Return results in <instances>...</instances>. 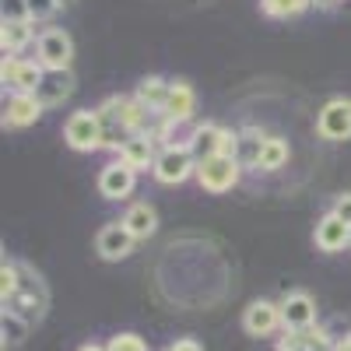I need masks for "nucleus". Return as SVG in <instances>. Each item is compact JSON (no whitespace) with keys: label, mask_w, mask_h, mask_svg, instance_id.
Segmentation results:
<instances>
[{"label":"nucleus","mask_w":351,"mask_h":351,"mask_svg":"<svg viewBox=\"0 0 351 351\" xmlns=\"http://www.w3.org/2000/svg\"><path fill=\"white\" fill-rule=\"evenodd\" d=\"M71 53H74V46H71V36L64 32V28H46V32L39 36V60H43V67L67 71Z\"/></svg>","instance_id":"obj_3"},{"label":"nucleus","mask_w":351,"mask_h":351,"mask_svg":"<svg viewBox=\"0 0 351 351\" xmlns=\"http://www.w3.org/2000/svg\"><path fill=\"white\" fill-rule=\"evenodd\" d=\"M32 11H28V0H4V21H28Z\"/></svg>","instance_id":"obj_24"},{"label":"nucleus","mask_w":351,"mask_h":351,"mask_svg":"<svg viewBox=\"0 0 351 351\" xmlns=\"http://www.w3.org/2000/svg\"><path fill=\"white\" fill-rule=\"evenodd\" d=\"M28 39H32V28H28V21H4V32H0L4 53H18Z\"/></svg>","instance_id":"obj_19"},{"label":"nucleus","mask_w":351,"mask_h":351,"mask_svg":"<svg viewBox=\"0 0 351 351\" xmlns=\"http://www.w3.org/2000/svg\"><path fill=\"white\" fill-rule=\"evenodd\" d=\"M165 120L169 123H183V120H190V112H193V92H190V84H183V81H176L172 88H169V99H165Z\"/></svg>","instance_id":"obj_13"},{"label":"nucleus","mask_w":351,"mask_h":351,"mask_svg":"<svg viewBox=\"0 0 351 351\" xmlns=\"http://www.w3.org/2000/svg\"><path fill=\"white\" fill-rule=\"evenodd\" d=\"M169 88H172V84H165L162 77H144L141 88H137V99H141V106H158V109H165Z\"/></svg>","instance_id":"obj_18"},{"label":"nucleus","mask_w":351,"mask_h":351,"mask_svg":"<svg viewBox=\"0 0 351 351\" xmlns=\"http://www.w3.org/2000/svg\"><path fill=\"white\" fill-rule=\"evenodd\" d=\"M99 190H102V197H109V200L127 197V193L134 190V169H130L127 162H112V165H106L102 176H99Z\"/></svg>","instance_id":"obj_7"},{"label":"nucleus","mask_w":351,"mask_h":351,"mask_svg":"<svg viewBox=\"0 0 351 351\" xmlns=\"http://www.w3.org/2000/svg\"><path fill=\"white\" fill-rule=\"evenodd\" d=\"M334 215H337V218H341V221H344V225L351 228V193H344V197L337 200V208H334Z\"/></svg>","instance_id":"obj_28"},{"label":"nucleus","mask_w":351,"mask_h":351,"mask_svg":"<svg viewBox=\"0 0 351 351\" xmlns=\"http://www.w3.org/2000/svg\"><path fill=\"white\" fill-rule=\"evenodd\" d=\"M288 158V144L281 137H267V144H263V152H260V169H281Z\"/></svg>","instance_id":"obj_20"},{"label":"nucleus","mask_w":351,"mask_h":351,"mask_svg":"<svg viewBox=\"0 0 351 351\" xmlns=\"http://www.w3.org/2000/svg\"><path fill=\"white\" fill-rule=\"evenodd\" d=\"M14 288H18V267L14 263H4V271H0V291H4V299L14 295Z\"/></svg>","instance_id":"obj_25"},{"label":"nucleus","mask_w":351,"mask_h":351,"mask_svg":"<svg viewBox=\"0 0 351 351\" xmlns=\"http://www.w3.org/2000/svg\"><path fill=\"white\" fill-rule=\"evenodd\" d=\"M21 319L14 313H4V341H21Z\"/></svg>","instance_id":"obj_26"},{"label":"nucleus","mask_w":351,"mask_h":351,"mask_svg":"<svg viewBox=\"0 0 351 351\" xmlns=\"http://www.w3.org/2000/svg\"><path fill=\"white\" fill-rule=\"evenodd\" d=\"M120 155H123V162H127L130 169H144V165L155 158L148 137H127V141H123V148H120Z\"/></svg>","instance_id":"obj_17"},{"label":"nucleus","mask_w":351,"mask_h":351,"mask_svg":"<svg viewBox=\"0 0 351 351\" xmlns=\"http://www.w3.org/2000/svg\"><path fill=\"white\" fill-rule=\"evenodd\" d=\"M123 225L134 232V239H148L152 232H155V211L148 208V204H134V208L127 211Z\"/></svg>","instance_id":"obj_16"},{"label":"nucleus","mask_w":351,"mask_h":351,"mask_svg":"<svg viewBox=\"0 0 351 351\" xmlns=\"http://www.w3.org/2000/svg\"><path fill=\"white\" fill-rule=\"evenodd\" d=\"M67 95H71V74L67 71H49L43 77V84H39V92H36V99L43 106H56V102H64Z\"/></svg>","instance_id":"obj_15"},{"label":"nucleus","mask_w":351,"mask_h":351,"mask_svg":"<svg viewBox=\"0 0 351 351\" xmlns=\"http://www.w3.org/2000/svg\"><path fill=\"white\" fill-rule=\"evenodd\" d=\"M130 246H134V232H130L123 221H112V225H106V228L99 232V253H102L106 260L127 256Z\"/></svg>","instance_id":"obj_6"},{"label":"nucleus","mask_w":351,"mask_h":351,"mask_svg":"<svg viewBox=\"0 0 351 351\" xmlns=\"http://www.w3.org/2000/svg\"><path fill=\"white\" fill-rule=\"evenodd\" d=\"M316 130L324 134L327 141H344V137H351V102H348V99L327 102L324 112H319V120H316Z\"/></svg>","instance_id":"obj_4"},{"label":"nucleus","mask_w":351,"mask_h":351,"mask_svg":"<svg viewBox=\"0 0 351 351\" xmlns=\"http://www.w3.org/2000/svg\"><path fill=\"white\" fill-rule=\"evenodd\" d=\"M309 8V0H263V11L274 14V18H288V14H299Z\"/></svg>","instance_id":"obj_22"},{"label":"nucleus","mask_w":351,"mask_h":351,"mask_svg":"<svg viewBox=\"0 0 351 351\" xmlns=\"http://www.w3.org/2000/svg\"><path fill=\"white\" fill-rule=\"evenodd\" d=\"M278 351H330L324 334H291L288 341H281Z\"/></svg>","instance_id":"obj_21"},{"label":"nucleus","mask_w":351,"mask_h":351,"mask_svg":"<svg viewBox=\"0 0 351 351\" xmlns=\"http://www.w3.org/2000/svg\"><path fill=\"white\" fill-rule=\"evenodd\" d=\"M197 176H200V186H204V190L221 193V190H228L232 183L239 180V162L228 158V155H215V158H208V162L197 165Z\"/></svg>","instance_id":"obj_2"},{"label":"nucleus","mask_w":351,"mask_h":351,"mask_svg":"<svg viewBox=\"0 0 351 351\" xmlns=\"http://www.w3.org/2000/svg\"><path fill=\"white\" fill-rule=\"evenodd\" d=\"M221 137H225V130H218V127H211V123L197 127L193 137H190V152L197 155V162H208V158L221 155Z\"/></svg>","instance_id":"obj_14"},{"label":"nucleus","mask_w":351,"mask_h":351,"mask_svg":"<svg viewBox=\"0 0 351 351\" xmlns=\"http://www.w3.org/2000/svg\"><path fill=\"white\" fill-rule=\"evenodd\" d=\"M39 112H43V102L36 95H28V92H18L11 102H8V112H4V120L11 127H28V123H36L39 120Z\"/></svg>","instance_id":"obj_12"},{"label":"nucleus","mask_w":351,"mask_h":351,"mask_svg":"<svg viewBox=\"0 0 351 351\" xmlns=\"http://www.w3.org/2000/svg\"><path fill=\"white\" fill-rule=\"evenodd\" d=\"M278 324H281V309L271 306V302H253V306L246 309V316H243V327H246V334H253V337L271 334Z\"/></svg>","instance_id":"obj_10"},{"label":"nucleus","mask_w":351,"mask_h":351,"mask_svg":"<svg viewBox=\"0 0 351 351\" xmlns=\"http://www.w3.org/2000/svg\"><path fill=\"white\" fill-rule=\"evenodd\" d=\"M190 169H193V152H190V148H169V152H162L158 162H155V176H158L162 183H180V180H186Z\"/></svg>","instance_id":"obj_5"},{"label":"nucleus","mask_w":351,"mask_h":351,"mask_svg":"<svg viewBox=\"0 0 351 351\" xmlns=\"http://www.w3.org/2000/svg\"><path fill=\"white\" fill-rule=\"evenodd\" d=\"M43 71L36 64H25V60H14V56H8L4 60V84H14L18 92H39V84H43Z\"/></svg>","instance_id":"obj_8"},{"label":"nucleus","mask_w":351,"mask_h":351,"mask_svg":"<svg viewBox=\"0 0 351 351\" xmlns=\"http://www.w3.org/2000/svg\"><path fill=\"white\" fill-rule=\"evenodd\" d=\"M64 134H67V144L77 148V152L99 148V144H102V120H99V112H84V109L74 112L67 120V127H64Z\"/></svg>","instance_id":"obj_1"},{"label":"nucleus","mask_w":351,"mask_h":351,"mask_svg":"<svg viewBox=\"0 0 351 351\" xmlns=\"http://www.w3.org/2000/svg\"><path fill=\"white\" fill-rule=\"evenodd\" d=\"M106 351H148L144 348V341L137 334H120V337H112Z\"/></svg>","instance_id":"obj_23"},{"label":"nucleus","mask_w":351,"mask_h":351,"mask_svg":"<svg viewBox=\"0 0 351 351\" xmlns=\"http://www.w3.org/2000/svg\"><path fill=\"white\" fill-rule=\"evenodd\" d=\"M169 351H200V344H197V341H190V337H186V341H176V344H172V348H169Z\"/></svg>","instance_id":"obj_29"},{"label":"nucleus","mask_w":351,"mask_h":351,"mask_svg":"<svg viewBox=\"0 0 351 351\" xmlns=\"http://www.w3.org/2000/svg\"><path fill=\"white\" fill-rule=\"evenodd\" d=\"M56 8H60L56 0H28V11H32L36 18H46V14H53Z\"/></svg>","instance_id":"obj_27"},{"label":"nucleus","mask_w":351,"mask_h":351,"mask_svg":"<svg viewBox=\"0 0 351 351\" xmlns=\"http://www.w3.org/2000/svg\"><path fill=\"white\" fill-rule=\"evenodd\" d=\"M56 4H71V0H56Z\"/></svg>","instance_id":"obj_32"},{"label":"nucleus","mask_w":351,"mask_h":351,"mask_svg":"<svg viewBox=\"0 0 351 351\" xmlns=\"http://www.w3.org/2000/svg\"><path fill=\"white\" fill-rule=\"evenodd\" d=\"M313 316H316V306L309 295H302V291H295V295H288L285 306H281V324L291 327V330H306L313 324Z\"/></svg>","instance_id":"obj_9"},{"label":"nucleus","mask_w":351,"mask_h":351,"mask_svg":"<svg viewBox=\"0 0 351 351\" xmlns=\"http://www.w3.org/2000/svg\"><path fill=\"white\" fill-rule=\"evenodd\" d=\"M351 243V228L337 218V215H327L324 221L316 225V246L327 250V253H337Z\"/></svg>","instance_id":"obj_11"},{"label":"nucleus","mask_w":351,"mask_h":351,"mask_svg":"<svg viewBox=\"0 0 351 351\" xmlns=\"http://www.w3.org/2000/svg\"><path fill=\"white\" fill-rule=\"evenodd\" d=\"M81 351H106V348H99V344H84Z\"/></svg>","instance_id":"obj_30"},{"label":"nucleus","mask_w":351,"mask_h":351,"mask_svg":"<svg viewBox=\"0 0 351 351\" xmlns=\"http://www.w3.org/2000/svg\"><path fill=\"white\" fill-rule=\"evenodd\" d=\"M337 351H351V337H348V341H344V344H341Z\"/></svg>","instance_id":"obj_31"}]
</instances>
